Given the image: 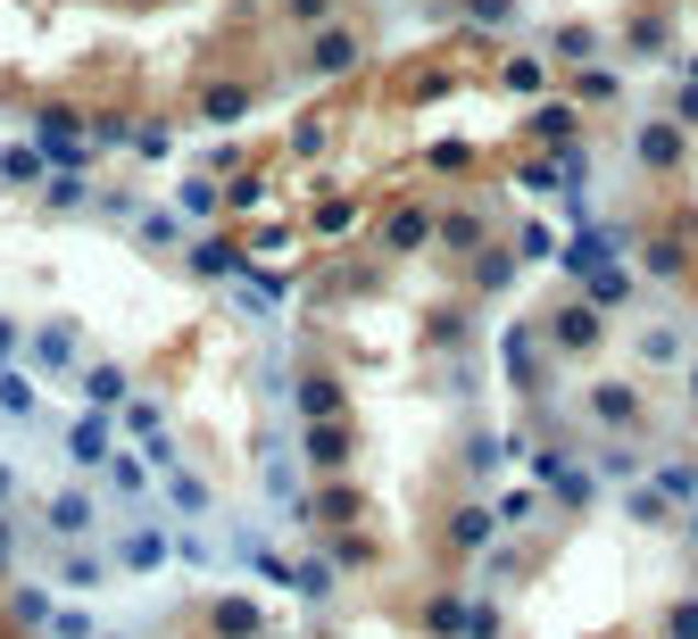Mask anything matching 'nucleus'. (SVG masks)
I'll list each match as a JSON object with an SVG mask.
<instances>
[{
    "mask_svg": "<svg viewBox=\"0 0 698 639\" xmlns=\"http://www.w3.org/2000/svg\"><path fill=\"white\" fill-rule=\"evenodd\" d=\"M0 548H9V531H0Z\"/></svg>",
    "mask_w": 698,
    "mask_h": 639,
    "instance_id": "f03ea898",
    "label": "nucleus"
},
{
    "mask_svg": "<svg viewBox=\"0 0 698 639\" xmlns=\"http://www.w3.org/2000/svg\"><path fill=\"white\" fill-rule=\"evenodd\" d=\"M0 490H9V466H0Z\"/></svg>",
    "mask_w": 698,
    "mask_h": 639,
    "instance_id": "f257e3e1",
    "label": "nucleus"
}]
</instances>
